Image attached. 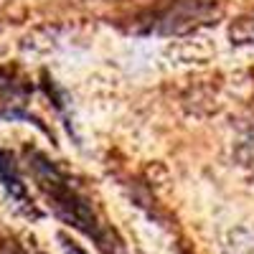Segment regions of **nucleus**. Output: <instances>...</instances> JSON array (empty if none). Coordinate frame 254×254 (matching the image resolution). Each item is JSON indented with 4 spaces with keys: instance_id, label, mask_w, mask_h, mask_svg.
<instances>
[{
    "instance_id": "nucleus-1",
    "label": "nucleus",
    "mask_w": 254,
    "mask_h": 254,
    "mask_svg": "<svg viewBox=\"0 0 254 254\" xmlns=\"http://www.w3.org/2000/svg\"><path fill=\"white\" fill-rule=\"evenodd\" d=\"M31 171H33V178H36L38 188L44 190V196L51 201L56 214L64 221H69L71 226H76L79 231H84L87 237L97 239L104 247L107 237H104V229H102L97 214L92 211L89 201L84 198L66 178H64V173L56 171V168L38 153L31 155Z\"/></svg>"
},
{
    "instance_id": "nucleus-3",
    "label": "nucleus",
    "mask_w": 254,
    "mask_h": 254,
    "mask_svg": "<svg viewBox=\"0 0 254 254\" xmlns=\"http://www.w3.org/2000/svg\"><path fill=\"white\" fill-rule=\"evenodd\" d=\"M0 254H23V249L15 247L13 242H3V247H0Z\"/></svg>"
},
{
    "instance_id": "nucleus-2",
    "label": "nucleus",
    "mask_w": 254,
    "mask_h": 254,
    "mask_svg": "<svg viewBox=\"0 0 254 254\" xmlns=\"http://www.w3.org/2000/svg\"><path fill=\"white\" fill-rule=\"evenodd\" d=\"M0 176H3V181H5V186L10 188L13 196H18V198L26 201V188H23V183H20L18 171H15V163H13V158H10L8 153H0Z\"/></svg>"
}]
</instances>
